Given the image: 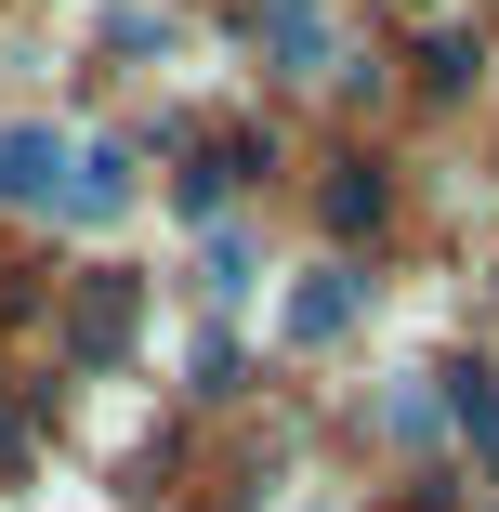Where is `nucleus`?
Here are the masks:
<instances>
[{"instance_id": "obj_1", "label": "nucleus", "mask_w": 499, "mask_h": 512, "mask_svg": "<svg viewBox=\"0 0 499 512\" xmlns=\"http://www.w3.org/2000/svg\"><path fill=\"white\" fill-rule=\"evenodd\" d=\"M119 342H132V276H79V302H66V355L106 368Z\"/></svg>"}, {"instance_id": "obj_2", "label": "nucleus", "mask_w": 499, "mask_h": 512, "mask_svg": "<svg viewBox=\"0 0 499 512\" xmlns=\"http://www.w3.org/2000/svg\"><path fill=\"white\" fill-rule=\"evenodd\" d=\"M132 211V158L119 145H79L66 158V224H119Z\"/></svg>"}, {"instance_id": "obj_3", "label": "nucleus", "mask_w": 499, "mask_h": 512, "mask_svg": "<svg viewBox=\"0 0 499 512\" xmlns=\"http://www.w3.org/2000/svg\"><path fill=\"white\" fill-rule=\"evenodd\" d=\"M250 171H276V158H263L250 132H211V145H197V171H184V211H224Z\"/></svg>"}, {"instance_id": "obj_4", "label": "nucleus", "mask_w": 499, "mask_h": 512, "mask_svg": "<svg viewBox=\"0 0 499 512\" xmlns=\"http://www.w3.org/2000/svg\"><path fill=\"white\" fill-rule=\"evenodd\" d=\"M316 211H329V237H368V224H381V171H368V158H342V171L316 184Z\"/></svg>"}, {"instance_id": "obj_5", "label": "nucleus", "mask_w": 499, "mask_h": 512, "mask_svg": "<svg viewBox=\"0 0 499 512\" xmlns=\"http://www.w3.org/2000/svg\"><path fill=\"white\" fill-rule=\"evenodd\" d=\"M53 171H66L53 132H0V197H53Z\"/></svg>"}, {"instance_id": "obj_6", "label": "nucleus", "mask_w": 499, "mask_h": 512, "mask_svg": "<svg viewBox=\"0 0 499 512\" xmlns=\"http://www.w3.org/2000/svg\"><path fill=\"white\" fill-rule=\"evenodd\" d=\"M342 316H355V276H316L289 302V342H342Z\"/></svg>"}, {"instance_id": "obj_7", "label": "nucleus", "mask_w": 499, "mask_h": 512, "mask_svg": "<svg viewBox=\"0 0 499 512\" xmlns=\"http://www.w3.org/2000/svg\"><path fill=\"white\" fill-rule=\"evenodd\" d=\"M447 407H460V434H473V460L499 473V381H486V368H460V394H447Z\"/></svg>"}, {"instance_id": "obj_8", "label": "nucleus", "mask_w": 499, "mask_h": 512, "mask_svg": "<svg viewBox=\"0 0 499 512\" xmlns=\"http://www.w3.org/2000/svg\"><path fill=\"white\" fill-rule=\"evenodd\" d=\"M473 66H486V53H473V40H460V27H447V40H434V53H421V79H434V92H473Z\"/></svg>"}, {"instance_id": "obj_9", "label": "nucleus", "mask_w": 499, "mask_h": 512, "mask_svg": "<svg viewBox=\"0 0 499 512\" xmlns=\"http://www.w3.org/2000/svg\"><path fill=\"white\" fill-rule=\"evenodd\" d=\"M0 460H27V407L14 394H0Z\"/></svg>"}, {"instance_id": "obj_10", "label": "nucleus", "mask_w": 499, "mask_h": 512, "mask_svg": "<svg viewBox=\"0 0 499 512\" xmlns=\"http://www.w3.org/2000/svg\"><path fill=\"white\" fill-rule=\"evenodd\" d=\"M394 512H447V499H434V486H408V499H394Z\"/></svg>"}, {"instance_id": "obj_11", "label": "nucleus", "mask_w": 499, "mask_h": 512, "mask_svg": "<svg viewBox=\"0 0 499 512\" xmlns=\"http://www.w3.org/2000/svg\"><path fill=\"white\" fill-rule=\"evenodd\" d=\"M276 14H316V0H276Z\"/></svg>"}]
</instances>
